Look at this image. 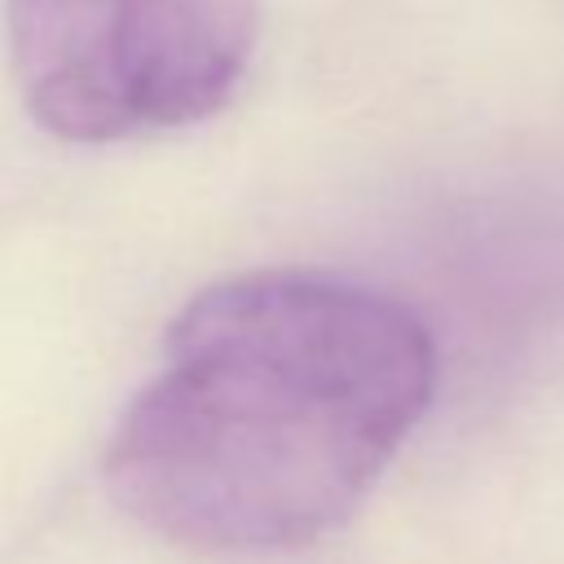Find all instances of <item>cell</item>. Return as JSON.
<instances>
[{
    "mask_svg": "<svg viewBox=\"0 0 564 564\" xmlns=\"http://www.w3.org/2000/svg\"><path fill=\"white\" fill-rule=\"evenodd\" d=\"M432 388V335L401 300L313 269L220 278L119 414L106 489L172 546L291 551L366 498Z\"/></svg>",
    "mask_w": 564,
    "mask_h": 564,
    "instance_id": "obj_1",
    "label": "cell"
},
{
    "mask_svg": "<svg viewBox=\"0 0 564 564\" xmlns=\"http://www.w3.org/2000/svg\"><path fill=\"white\" fill-rule=\"evenodd\" d=\"M9 62L40 128L128 141L212 119L242 84L256 0H4Z\"/></svg>",
    "mask_w": 564,
    "mask_h": 564,
    "instance_id": "obj_2",
    "label": "cell"
}]
</instances>
